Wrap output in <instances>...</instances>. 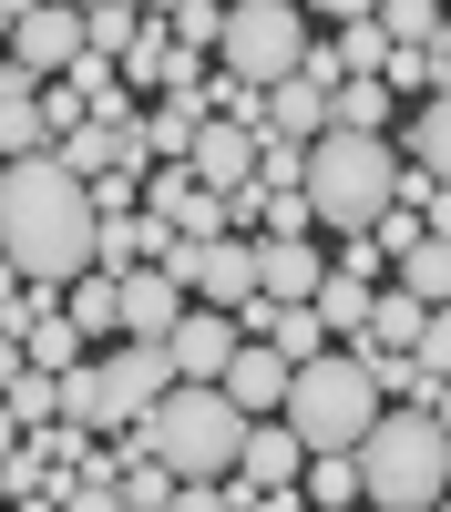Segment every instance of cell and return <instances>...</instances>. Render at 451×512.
Returning <instances> with one entry per match:
<instances>
[{"label": "cell", "instance_id": "14", "mask_svg": "<svg viewBox=\"0 0 451 512\" xmlns=\"http://www.w3.org/2000/svg\"><path fill=\"white\" fill-rule=\"evenodd\" d=\"M318 277H328V256L308 246V226L257 236V287H267V297H318Z\"/></svg>", "mask_w": 451, "mask_h": 512}, {"label": "cell", "instance_id": "30", "mask_svg": "<svg viewBox=\"0 0 451 512\" xmlns=\"http://www.w3.org/2000/svg\"><path fill=\"white\" fill-rule=\"evenodd\" d=\"M339 267H349V277H369V287H380V267H400V256H390L380 236H369V226H359V236L339 246Z\"/></svg>", "mask_w": 451, "mask_h": 512}, {"label": "cell", "instance_id": "11", "mask_svg": "<svg viewBox=\"0 0 451 512\" xmlns=\"http://www.w3.org/2000/svg\"><path fill=\"white\" fill-rule=\"evenodd\" d=\"M328 123H339V82H318V72H287V82H267V134H298V144H318Z\"/></svg>", "mask_w": 451, "mask_h": 512}, {"label": "cell", "instance_id": "29", "mask_svg": "<svg viewBox=\"0 0 451 512\" xmlns=\"http://www.w3.org/2000/svg\"><path fill=\"white\" fill-rule=\"evenodd\" d=\"M390 41H441V0H380Z\"/></svg>", "mask_w": 451, "mask_h": 512}, {"label": "cell", "instance_id": "18", "mask_svg": "<svg viewBox=\"0 0 451 512\" xmlns=\"http://www.w3.org/2000/svg\"><path fill=\"white\" fill-rule=\"evenodd\" d=\"M21 349H31L41 369H72V359H93V328H82L72 308H41V318L21 328Z\"/></svg>", "mask_w": 451, "mask_h": 512}, {"label": "cell", "instance_id": "28", "mask_svg": "<svg viewBox=\"0 0 451 512\" xmlns=\"http://www.w3.org/2000/svg\"><path fill=\"white\" fill-rule=\"evenodd\" d=\"M257 175H267V185H308V144H298V134H267V144H257Z\"/></svg>", "mask_w": 451, "mask_h": 512}, {"label": "cell", "instance_id": "21", "mask_svg": "<svg viewBox=\"0 0 451 512\" xmlns=\"http://www.w3.org/2000/svg\"><path fill=\"white\" fill-rule=\"evenodd\" d=\"M410 164H431V175L451 185V93H431L421 113H410Z\"/></svg>", "mask_w": 451, "mask_h": 512}, {"label": "cell", "instance_id": "22", "mask_svg": "<svg viewBox=\"0 0 451 512\" xmlns=\"http://www.w3.org/2000/svg\"><path fill=\"white\" fill-rule=\"evenodd\" d=\"M134 31H144V11H134V0H93V11H82V41H93L103 62H123V52H134Z\"/></svg>", "mask_w": 451, "mask_h": 512}, {"label": "cell", "instance_id": "23", "mask_svg": "<svg viewBox=\"0 0 451 512\" xmlns=\"http://www.w3.org/2000/svg\"><path fill=\"white\" fill-rule=\"evenodd\" d=\"M339 123H359V134H390V82H380V72H339Z\"/></svg>", "mask_w": 451, "mask_h": 512}, {"label": "cell", "instance_id": "25", "mask_svg": "<svg viewBox=\"0 0 451 512\" xmlns=\"http://www.w3.org/2000/svg\"><path fill=\"white\" fill-rule=\"evenodd\" d=\"M390 52H400V41H390L380 11H369V21H339V72H390Z\"/></svg>", "mask_w": 451, "mask_h": 512}, {"label": "cell", "instance_id": "34", "mask_svg": "<svg viewBox=\"0 0 451 512\" xmlns=\"http://www.w3.org/2000/svg\"><path fill=\"white\" fill-rule=\"evenodd\" d=\"M421 216H431V236H451V185H431V205H421Z\"/></svg>", "mask_w": 451, "mask_h": 512}, {"label": "cell", "instance_id": "8", "mask_svg": "<svg viewBox=\"0 0 451 512\" xmlns=\"http://www.w3.org/2000/svg\"><path fill=\"white\" fill-rule=\"evenodd\" d=\"M11 52L52 82V72H72L93 41H82V0H21V21H11Z\"/></svg>", "mask_w": 451, "mask_h": 512}, {"label": "cell", "instance_id": "17", "mask_svg": "<svg viewBox=\"0 0 451 512\" xmlns=\"http://www.w3.org/2000/svg\"><path fill=\"white\" fill-rule=\"evenodd\" d=\"M369 297H380V287L349 277V267L318 277V318H328V338H339V349H359V338H369Z\"/></svg>", "mask_w": 451, "mask_h": 512}, {"label": "cell", "instance_id": "37", "mask_svg": "<svg viewBox=\"0 0 451 512\" xmlns=\"http://www.w3.org/2000/svg\"><path fill=\"white\" fill-rule=\"evenodd\" d=\"M0 175H11V154H0Z\"/></svg>", "mask_w": 451, "mask_h": 512}, {"label": "cell", "instance_id": "39", "mask_svg": "<svg viewBox=\"0 0 451 512\" xmlns=\"http://www.w3.org/2000/svg\"><path fill=\"white\" fill-rule=\"evenodd\" d=\"M82 11H93V0H82Z\"/></svg>", "mask_w": 451, "mask_h": 512}, {"label": "cell", "instance_id": "2", "mask_svg": "<svg viewBox=\"0 0 451 512\" xmlns=\"http://www.w3.org/2000/svg\"><path fill=\"white\" fill-rule=\"evenodd\" d=\"M359 502L380 512H431L451 502V431L431 420V400H390L359 441Z\"/></svg>", "mask_w": 451, "mask_h": 512}, {"label": "cell", "instance_id": "6", "mask_svg": "<svg viewBox=\"0 0 451 512\" xmlns=\"http://www.w3.org/2000/svg\"><path fill=\"white\" fill-rule=\"evenodd\" d=\"M308 62V11L298 0H226V41H216V72L246 82H287Z\"/></svg>", "mask_w": 451, "mask_h": 512}, {"label": "cell", "instance_id": "33", "mask_svg": "<svg viewBox=\"0 0 451 512\" xmlns=\"http://www.w3.org/2000/svg\"><path fill=\"white\" fill-rule=\"evenodd\" d=\"M308 11H328V21H369L380 0H308Z\"/></svg>", "mask_w": 451, "mask_h": 512}, {"label": "cell", "instance_id": "5", "mask_svg": "<svg viewBox=\"0 0 451 512\" xmlns=\"http://www.w3.org/2000/svg\"><path fill=\"white\" fill-rule=\"evenodd\" d=\"M380 410L390 400H380V379H369L359 349H318V359H298V379H287V431L308 451H359Z\"/></svg>", "mask_w": 451, "mask_h": 512}, {"label": "cell", "instance_id": "15", "mask_svg": "<svg viewBox=\"0 0 451 512\" xmlns=\"http://www.w3.org/2000/svg\"><path fill=\"white\" fill-rule=\"evenodd\" d=\"M164 236H175V226H164L154 216V205H123V216H103V246H93V267H154V256H164Z\"/></svg>", "mask_w": 451, "mask_h": 512}, {"label": "cell", "instance_id": "13", "mask_svg": "<svg viewBox=\"0 0 451 512\" xmlns=\"http://www.w3.org/2000/svg\"><path fill=\"white\" fill-rule=\"evenodd\" d=\"M287 379H298V359H287V349H267V338H246V349L226 359V390H236V410H287Z\"/></svg>", "mask_w": 451, "mask_h": 512}, {"label": "cell", "instance_id": "4", "mask_svg": "<svg viewBox=\"0 0 451 512\" xmlns=\"http://www.w3.org/2000/svg\"><path fill=\"white\" fill-rule=\"evenodd\" d=\"M246 420H257V410H236L226 379H175V390L144 410V441H154V461H175V472L195 482V472H236Z\"/></svg>", "mask_w": 451, "mask_h": 512}, {"label": "cell", "instance_id": "7", "mask_svg": "<svg viewBox=\"0 0 451 512\" xmlns=\"http://www.w3.org/2000/svg\"><path fill=\"white\" fill-rule=\"evenodd\" d=\"M298 472H308V441L287 431V410H267V420H246L226 492H236V512H277V502H298Z\"/></svg>", "mask_w": 451, "mask_h": 512}, {"label": "cell", "instance_id": "38", "mask_svg": "<svg viewBox=\"0 0 451 512\" xmlns=\"http://www.w3.org/2000/svg\"><path fill=\"white\" fill-rule=\"evenodd\" d=\"M0 502H11V482H0Z\"/></svg>", "mask_w": 451, "mask_h": 512}, {"label": "cell", "instance_id": "32", "mask_svg": "<svg viewBox=\"0 0 451 512\" xmlns=\"http://www.w3.org/2000/svg\"><path fill=\"white\" fill-rule=\"evenodd\" d=\"M421 369H431V379H451V297H441L431 328H421Z\"/></svg>", "mask_w": 451, "mask_h": 512}, {"label": "cell", "instance_id": "1", "mask_svg": "<svg viewBox=\"0 0 451 512\" xmlns=\"http://www.w3.org/2000/svg\"><path fill=\"white\" fill-rule=\"evenodd\" d=\"M0 246H11L21 277L72 287L82 267H93V246H103V205H93V185H82L62 154H21L11 175H0Z\"/></svg>", "mask_w": 451, "mask_h": 512}, {"label": "cell", "instance_id": "19", "mask_svg": "<svg viewBox=\"0 0 451 512\" xmlns=\"http://www.w3.org/2000/svg\"><path fill=\"white\" fill-rule=\"evenodd\" d=\"M0 154H52V113H41V93H0Z\"/></svg>", "mask_w": 451, "mask_h": 512}, {"label": "cell", "instance_id": "9", "mask_svg": "<svg viewBox=\"0 0 451 512\" xmlns=\"http://www.w3.org/2000/svg\"><path fill=\"white\" fill-rule=\"evenodd\" d=\"M164 349H175V369H185V379H226V359L246 349V318L205 297V308H185V318H175V338H164Z\"/></svg>", "mask_w": 451, "mask_h": 512}, {"label": "cell", "instance_id": "26", "mask_svg": "<svg viewBox=\"0 0 451 512\" xmlns=\"http://www.w3.org/2000/svg\"><path fill=\"white\" fill-rule=\"evenodd\" d=\"M400 287H421L431 308L451 297V236H421V246H400Z\"/></svg>", "mask_w": 451, "mask_h": 512}, {"label": "cell", "instance_id": "36", "mask_svg": "<svg viewBox=\"0 0 451 512\" xmlns=\"http://www.w3.org/2000/svg\"><path fill=\"white\" fill-rule=\"evenodd\" d=\"M441 41H451V0H441Z\"/></svg>", "mask_w": 451, "mask_h": 512}, {"label": "cell", "instance_id": "20", "mask_svg": "<svg viewBox=\"0 0 451 512\" xmlns=\"http://www.w3.org/2000/svg\"><path fill=\"white\" fill-rule=\"evenodd\" d=\"M0 400L21 410V431H52V420H62V369H41V359H31V369H21Z\"/></svg>", "mask_w": 451, "mask_h": 512}, {"label": "cell", "instance_id": "16", "mask_svg": "<svg viewBox=\"0 0 451 512\" xmlns=\"http://www.w3.org/2000/svg\"><path fill=\"white\" fill-rule=\"evenodd\" d=\"M421 328H431V297L390 277L380 297H369V338H359V349H421Z\"/></svg>", "mask_w": 451, "mask_h": 512}, {"label": "cell", "instance_id": "10", "mask_svg": "<svg viewBox=\"0 0 451 512\" xmlns=\"http://www.w3.org/2000/svg\"><path fill=\"white\" fill-rule=\"evenodd\" d=\"M175 318H185V277L164 267H123V338H175Z\"/></svg>", "mask_w": 451, "mask_h": 512}, {"label": "cell", "instance_id": "12", "mask_svg": "<svg viewBox=\"0 0 451 512\" xmlns=\"http://www.w3.org/2000/svg\"><path fill=\"white\" fill-rule=\"evenodd\" d=\"M195 297L246 308L257 297V236H195Z\"/></svg>", "mask_w": 451, "mask_h": 512}, {"label": "cell", "instance_id": "3", "mask_svg": "<svg viewBox=\"0 0 451 512\" xmlns=\"http://www.w3.org/2000/svg\"><path fill=\"white\" fill-rule=\"evenodd\" d=\"M400 205V144L390 134H359V123H328L308 144V216L328 236H359Z\"/></svg>", "mask_w": 451, "mask_h": 512}, {"label": "cell", "instance_id": "24", "mask_svg": "<svg viewBox=\"0 0 451 512\" xmlns=\"http://www.w3.org/2000/svg\"><path fill=\"white\" fill-rule=\"evenodd\" d=\"M359 359H369V379H380V400H431L421 349H359Z\"/></svg>", "mask_w": 451, "mask_h": 512}, {"label": "cell", "instance_id": "31", "mask_svg": "<svg viewBox=\"0 0 451 512\" xmlns=\"http://www.w3.org/2000/svg\"><path fill=\"white\" fill-rule=\"evenodd\" d=\"M93 205H103V216H123V205H144V175H134V164H113V175H93Z\"/></svg>", "mask_w": 451, "mask_h": 512}, {"label": "cell", "instance_id": "35", "mask_svg": "<svg viewBox=\"0 0 451 512\" xmlns=\"http://www.w3.org/2000/svg\"><path fill=\"white\" fill-rule=\"evenodd\" d=\"M431 420H441V431H451V379H431Z\"/></svg>", "mask_w": 451, "mask_h": 512}, {"label": "cell", "instance_id": "27", "mask_svg": "<svg viewBox=\"0 0 451 512\" xmlns=\"http://www.w3.org/2000/svg\"><path fill=\"white\" fill-rule=\"evenodd\" d=\"M164 21H175V52H216L226 41V0H175Z\"/></svg>", "mask_w": 451, "mask_h": 512}]
</instances>
